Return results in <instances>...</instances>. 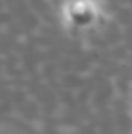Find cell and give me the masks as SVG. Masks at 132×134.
I'll list each match as a JSON object with an SVG mask.
<instances>
[{
	"label": "cell",
	"mask_w": 132,
	"mask_h": 134,
	"mask_svg": "<svg viewBox=\"0 0 132 134\" xmlns=\"http://www.w3.org/2000/svg\"><path fill=\"white\" fill-rule=\"evenodd\" d=\"M64 22L73 29H86L98 19L95 0H66L63 7Z\"/></svg>",
	"instance_id": "1"
}]
</instances>
